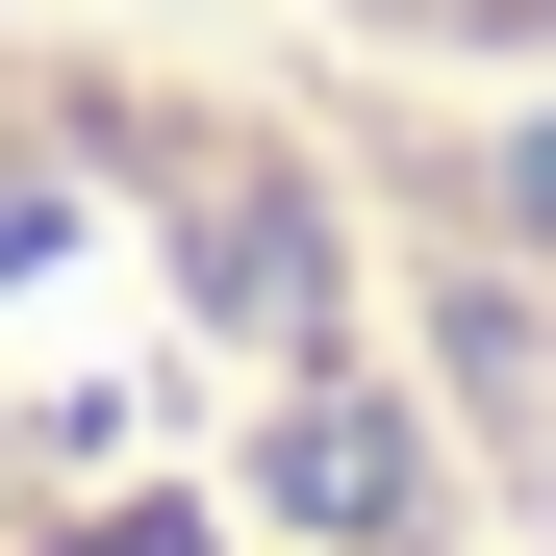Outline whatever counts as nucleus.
<instances>
[{
  "instance_id": "nucleus-1",
  "label": "nucleus",
  "mask_w": 556,
  "mask_h": 556,
  "mask_svg": "<svg viewBox=\"0 0 556 556\" xmlns=\"http://www.w3.org/2000/svg\"><path fill=\"white\" fill-rule=\"evenodd\" d=\"M354 51H430V76H556V0H304Z\"/></svg>"
}]
</instances>
